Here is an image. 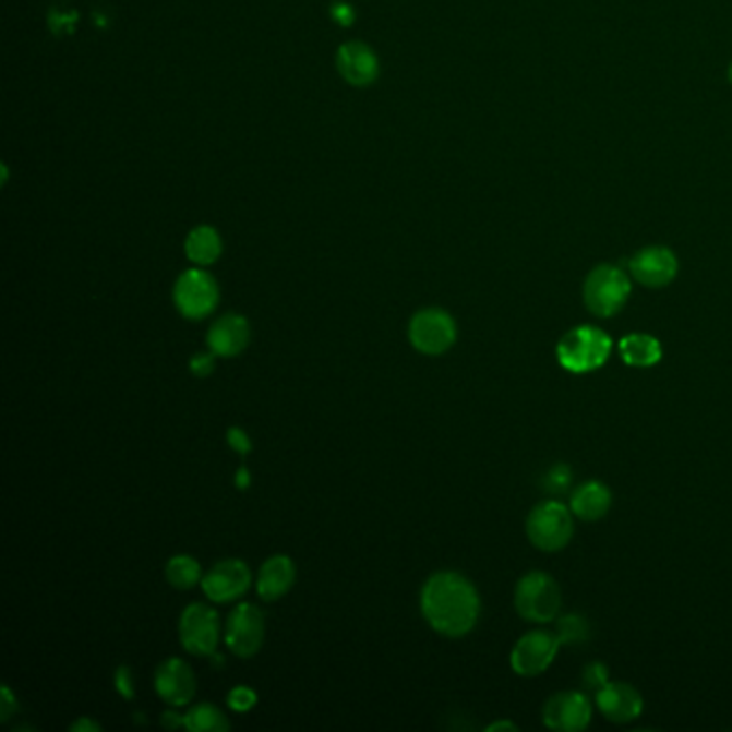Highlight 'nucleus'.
<instances>
[{
  "instance_id": "f257e3e1",
  "label": "nucleus",
  "mask_w": 732,
  "mask_h": 732,
  "mask_svg": "<svg viewBox=\"0 0 732 732\" xmlns=\"http://www.w3.org/2000/svg\"><path fill=\"white\" fill-rule=\"evenodd\" d=\"M421 610L428 623L445 636H465L479 616V598L465 576L443 572L432 576L421 591Z\"/></svg>"
},
{
  "instance_id": "7c9ffc66",
  "label": "nucleus",
  "mask_w": 732,
  "mask_h": 732,
  "mask_svg": "<svg viewBox=\"0 0 732 732\" xmlns=\"http://www.w3.org/2000/svg\"><path fill=\"white\" fill-rule=\"evenodd\" d=\"M190 368H192V372H194L196 376H206V374H211V370H213V355H196V357L192 359Z\"/></svg>"
},
{
  "instance_id": "6ab92c4d",
  "label": "nucleus",
  "mask_w": 732,
  "mask_h": 732,
  "mask_svg": "<svg viewBox=\"0 0 732 732\" xmlns=\"http://www.w3.org/2000/svg\"><path fill=\"white\" fill-rule=\"evenodd\" d=\"M292 583H295L292 561L284 554H275L261 567L256 589H259L261 598L271 601V599H279L281 596H286L288 589L292 587Z\"/></svg>"
},
{
  "instance_id": "f03ea898",
  "label": "nucleus",
  "mask_w": 732,
  "mask_h": 732,
  "mask_svg": "<svg viewBox=\"0 0 732 732\" xmlns=\"http://www.w3.org/2000/svg\"><path fill=\"white\" fill-rule=\"evenodd\" d=\"M612 350V341L608 333L599 327H576L563 335L556 346V357L561 365L574 374H587L601 368Z\"/></svg>"
},
{
  "instance_id": "c85d7f7f",
  "label": "nucleus",
  "mask_w": 732,
  "mask_h": 732,
  "mask_svg": "<svg viewBox=\"0 0 732 732\" xmlns=\"http://www.w3.org/2000/svg\"><path fill=\"white\" fill-rule=\"evenodd\" d=\"M585 681H587V685H589V687H596V689L603 687V685L608 683L605 668H603L601 664L589 665V670H587V674H585Z\"/></svg>"
},
{
  "instance_id": "cd10ccee",
  "label": "nucleus",
  "mask_w": 732,
  "mask_h": 732,
  "mask_svg": "<svg viewBox=\"0 0 732 732\" xmlns=\"http://www.w3.org/2000/svg\"><path fill=\"white\" fill-rule=\"evenodd\" d=\"M228 443H230V447H232L237 454H241V456L250 454V449H252V443H250L248 434H245L241 428H230V430H228Z\"/></svg>"
},
{
  "instance_id": "b1692460",
  "label": "nucleus",
  "mask_w": 732,
  "mask_h": 732,
  "mask_svg": "<svg viewBox=\"0 0 732 732\" xmlns=\"http://www.w3.org/2000/svg\"><path fill=\"white\" fill-rule=\"evenodd\" d=\"M556 636L561 645H583L589 638V625L578 614H567L559 619Z\"/></svg>"
},
{
  "instance_id": "20e7f679",
  "label": "nucleus",
  "mask_w": 732,
  "mask_h": 732,
  "mask_svg": "<svg viewBox=\"0 0 732 732\" xmlns=\"http://www.w3.org/2000/svg\"><path fill=\"white\" fill-rule=\"evenodd\" d=\"M527 535L539 550L556 552L565 548L574 535L572 512L556 501L537 505L527 520Z\"/></svg>"
},
{
  "instance_id": "412c9836",
  "label": "nucleus",
  "mask_w": 732,
  "mask_h": 732,
  "mask_svg": "<svg viewBox=\"0 0 732 732\" xmlns=\"http://www.w3.org/2000/svg\"><path fill=\"white\" fill-rule=\"evenodd\" d=\"M185 254L194 265H213L221 254V239L215 228L199 226L188 235Z\"/></svg>"
},
{
  "instance_id": "6e6552de",
  "label": "nucleus",
  "mask_w": 732,
  "mask_h": 732,
  "mask_svg": "<svg viewBox=\"0 0 732 732\" xmlns=\"http://www.w3.org/2000/svg\"><path fill=\"white\" fill-rule=\"evenodd\" d=\"M265 638V619L254 603H241L232 610L226 625V645L239 658H252Z\"/></svg>"
},
{
  "instance_id": "ddd939ff",
  "label": "nucleus",
  "mask_w": 732,
  "mask_h": 732,
  "mask_svg": "<svg viewBox=\"0 0 732 732\" xmlns=\"http://www.w3.org/2000/svg\"><path fill=\"white\" fill-rule=\"evenodd\" d=\"M252 583L250 567L243 561L230 559L217 563L204 578H202V589L206 598L213 601H232L241 598Z\"/></svg>"
},
{
  "instance_id": "c9c22d12",
  "label": "nucleus",
  "mask_w": 732,
  "mask_h": 732,
  "mask_svg": "<svg viewBox=\"0 0 732 732\" xmlns=\"http://www.w3.org/2000/svg\"><path fill=\"white\" fill-rule=\"evenodd\" d=\"M496 729H514V727H512V724H505V722H503V724H494V727H490V731H496Z\"/></svg>"
},
{
  "instance_id": "f3484780",
  "label": "nucleus",
  "mask_w": 732,
  "mask_h": 732,
  "mask_svg": "<svg viewBox=\"0 0 732 732\" xmlns=\"http://www.w3.org/2000/svg\"><path fill=\"white\" fill-rule=\"evenodd\" d=\"M250 341V325L239 314H226L208 329V348L219 357L239 355Z\"/></svg>"
},
{
  "instance_id": "9b49d317",
  "label": "nucleus",
  "mask_w": 732,
  "mask_h": 732,
  "mask_svg": "<svg viewBox=\"0 0 732 732\" xmlns=\"http://www.w3.org/2000/svg\"><path fill=\"white\" fill-rule=\"evenodd\" d=\"M591 703L580 692H561L543 705V722L552 731H585L591 722Z\"/></svg>"
},
{
  "instance_id": "72a5a7b5",
  "label": "nucleus",
  "mask_w": 732,
  "mask_h": 732,
  "mask_svg": "<svg viewBox=\"0 0 732 732\" xmlns=\"http://www.w3.org/2000/svg\"><path fill=\"white\" fill-rule=\"evenodd\" d=\"M71 731H99V727L93 724L91 720H80V722H75V724L71 727Z\"/></svg>"
},
{
  "instance_id": "e433bc0d",
  "label": "nucleus",
  "mask_w": 732,
  "mask_h": 732,
  "mask_svg": "<svg viewBox=\"0 0 732 732\" xmlns=\"http://www.w3.org/2000/svg\"><path fill=\"white\" fill-rule=\"evenodd\" d=\"M729 80L732 82V63L731 67H729Z\"/></svg>"
},
{
  "instance_id": "f8f14e48",
  "label": "nucleus",
  "mask_w": 732,
  "mask_h": 732,
  "mask_svg": "<svg viewBox=\"0 0 732 732\" xmlns=\"http://www.w3.org/2000/svg\"><path fill=\"white\" fill-rule=\"evenodd\" d=\"M627 266L632 277L647 288H664L679 273V261L674 252L664 245H651L640 250L632 256Z\"/></svg>"
},
{
  "instance_id": "39448f33",
  "label": "nucleus",
  "mask_w": 732,
  "mask_h": 732,
  "mask_svg": "<svg viewBox=\"0 0 732 732\" xmlns=\"http://www.w3.org/2000/svg\"><path fill=\"white\" fill-rule=\"evenodd\" d=\"M516 608L527 621L548 623L559 616L561 589L548 574H527L516 587Z\"/></svg>"
},
{
  "instance_id": "473e14b6",
  "label": "nucleus",
  "mask_w": 732,
  "mask_h": 732,
  "mask_svg": "<svg viewBox=\"0 0 732 732\" xmlns=\"http://www.w3.org/2000/svg\"><path fill=\"white\" fill-rule=\"evenodd\" d=\"M164 727H168V729H179V727H185V720H183V716L166 713V716H164Z\"/></svg>"
},
{
  "instance_id": "0eeeda50",
  "label": "nucleus",
  "mask_w": 732,
  "mask_h": 732,
  "mask_svg": "<svg viewBox=\"0 0 732 732\" xmlns=\"http://www.w3.org/2000/svg\"><path fill=\"white\" fill-rule=\"evenodd\" d=\"M408 335H410L412 346L419 352L441 355L454 346L458 329H456L454 319L447 312L430 308L412 316Z\"/></svg>"
},
{
  "instance_id": "c756f323",
  "label": "nucleus",
  "mask_w": 732,
  "mask_h": 732,
  "mask_svg": "<svg viewBox=\"0 0 732 732\" xmlns=\"http://www.w3.org/2000/svg\"><path fill=\"white\" fill-rule=\"evenodd\" d=\"M117 687H119L121 696H125V698H132V674H130V670H128V668H119V670H117Z\"/></svg>"
},
{
  "instance_id": "2f4dec72",
  "label": "nucleus",
  "mask_w": 732,
  "mask_h": 732,
  "mask_svg": "<svg viewBox=\"0 0 732 732\" xmlns=\"http://www.w3.org/2000/svg\"><path fill=\"white\" fill-rule=\"evenodd\" d=\"M2 722H7L11 716H13V709H15V703H13V696L9 692V687H2Z\"/></svg>"
},
{
  "instance_id": "7ed1b4c3",
  "label": "nucleus",
  "mask_w": 732,
  "mask_h": 732,
  "mask_svg": "<svg viewBox=\"0 0 732 732\" xmlns=\"http://www.w3.org/2000/svg\"><path fill=\"white\" fill-rule=\"evenodd\" d=\"M632 281L623 268L614 265H599L585 279V303L591 314L599 319H610L629 299Z\"/></svg>"
},
{
  "instance_id": "4be33fe9",
  "label": "nucleus",
  "mask_w": 732,
  "mask_h": 732,
  "mask_svg": "<svg viewBox=\"0 0 732 732\" xmlns=\"http://www.w3.org/2000/svg\"><path fill=\"white\" fill-rule=\"evenodd\" d=\"M166 578L177 589L194 587L200 580L199 561H194L192 556H185V554H179V556L170 559V563L166 567Z\"/></svg>"
},
{
  "instance_id": "5701e85b",
  "label": "nucleus",
  "mask_w": 732,
  "mask_h": 732,
  "mask_svg": "<svg viewBox=\"0 0 732 732\" xmlns=\"http://www.w3.org/2000/svg\"><path fill=\"white\" fill-rule=\"evenodd\" d=\"M183 720H185V729L194 732L226 731L228 729L226 718L213 705H199V707L190 709V713L183 716Z\"/></svg>"
},
{
  "instance_id": "a878e982",
  "label": "nucleus",
  "mask_w": 732,
  "mask_h": 732,
  "mask_svg": "<svg viewBox=\"0 0 732 732\" xmlns=\"http://www.w3.org/2000/svg\"><path fill=\"white\" fill-rule=\"evenodd\" d=\"M545 488L550 492H559V490H565L567 483H569V468L567 466H554L548 475H545Z\"/></svg>"
},
{
  "instance_id": "bb28decb",
  "label": "nucleus",
  "mask_w": 732,
  "mask_h": 732,
  "mask_svg": "<svg viewBox=\"0 0 732 732\" xmlns=\"http://www.w3.org/2000/svg\"><path fill=\"white\" fill-rule=\"evenodd\" d=\"M329 13H332L333 22L339 26H350L355 22V9L348 2H341V0L333 2Z\"/></svg>"
},
{
  "instance_id": "dca6fc26",
  "label": "nucleus",
  "mask_w": 732,
  "mask_h": 732,
  "mask_svg": "<svg viewBox=\"0 0 732 732\" xmlns=\"http://www.w3.org/2000/svg\"><path fill=\"white\" fill-rule=\"evenodd\" d=\"M337 69L348 84L368 86L379 77V59L370 46L350 41L337 50Z\"/></svg>"
},
{
  "instance_id": "4468645a",
  "label": "nucleus",
  "mask_w": 732,
  "mask_h": 732,
  "mask_svg": "<svg viewBox=\"0 0 732 732\" xmlns=\"http://www.w3.org/2000/svg\"><path fill=\"white\" fill-rule=\"evenodd\" d=\"M596 703L601 716L610 722L623 724L632 722L643 713L640 694L627 683H605L596 694Z\"/></svg>"
},
{
  "instance_id": "393cba45",
  "label": "nucleus",
  "mask_w": 732,
  "mask_h": 732,
  "mask_svg": "<svg viewBox=\"0 0 732 732\" xmlns=\"http://www.w3.org/2000/svg\"><path fill=\"white\" fill-rule=\"evenodd\" d=\"M228 705L230 709L235 711H250L254 705H256V694L250 689V687H235L230 694H228Z\"/></svg>"
},
{
  "instance_id": "423d86ee",
  "label": "nucleus",
  "mask_w": 732,
  "mask_h": 732,
  "mask_svg": "<svg viewBox=\"0 0 732 732\" xmlns=\"http://www.w3.org/2000/svg\"><path fill=\"white\" fill-rule=\"evenodd\" d=\"M217 299H219L217 284L202 268L185 271L175 286V303L179 312L192 321H199L211 314L217 305Z\"/></svg>"
},
{
  "instance_id": "f704fd0d",
  "label": "nucleus",
  "mask_w": 732,
  "mask_h": 732,
  "mask_svg": "<svg viewBox=\"0 0 732 732\" xmlns=\"http://www.w3.org/2000/svg\"><path fill=\"white\" fill-rule=\"evenodd\" d=\"M248 483H250L248 468H241V470L237 472V485H239V488H248Z\"/></svg>"
},
{
  "instance_id": "a211bd4d",
  "label": "nucleus",
  "mask_w": 732,
  "mask_h": 732,
  "mask_svg": "<svg viewBox=\"0 0 732 732\" xmlns=\"http://www.w3.org/2000/svg\"><path fill=\"white\" fill-rule=\"evenodd\" d=\"M612 505V494L601 481H585L572 494V514L580 520L593 523L608 514Z\"/></svg>"
},
{
  "instance_id": "1a4fd4ad",
  "label": "nucleus",
  "mask_w": 732,
  "mask_h": 732,
  "mask_svg": "<svg viewBox=\"0 0 732 732\" xmlns=\"http://www.w3.org/2000/svg\"><path fill=\"white\" fill-rule=\"evenodd\" d=\"M183 647L194 656H211L219 643V616L206 603L185 608L179 625Z\"/></svg>"
},
{
  "instance_id": "aec40b11",
  "label": "nucleus",
  "mask_w": 732,
  "mask_h": 732,
  "mask_svg": "<svg viewBox=\"0 0 732 732\" xmlns=\"http://www.w3.org/2000/svg\"><path fill=\"white\" fill-rule=\"evenodd\" d=\"M621 357L634 368H649L662 359V344L647 333H629L619 344Z\"/></svg>"
},
{
  "instance_id": "9d476101",
  "label": "nucleus",
  "mask_w": 732,
  "mask_h": 732,
  "mask_svg": "<svg viewBox=\"0 0 732 732\" xmlns=\"http://www.w3.org/2000/svg\"><path fill=\"white\" fill-rule=\"evenodd\" d=\"M559 647L561 640L556 634L541 629L525 634L512 651V668L523 676H537L554 662Z\"/></svg>"
},
{
  "instance_id": "2eb2a0df",
  "label": "nucleus",
  "mask_w": 732,
  "mask_h": 732,
  "mask_svg": "<svg viewBox=\"0 0 732 732\" xmlns=\"http://www.w3.org/2000/svg\"><path fill=\"white\" fill-rule=\"evenodd\" d=\"M155 689L166 703L175 707L188 705L196 692L194 672L183 660H166L155 672Z\"/></svg>"
}]
</instances>
